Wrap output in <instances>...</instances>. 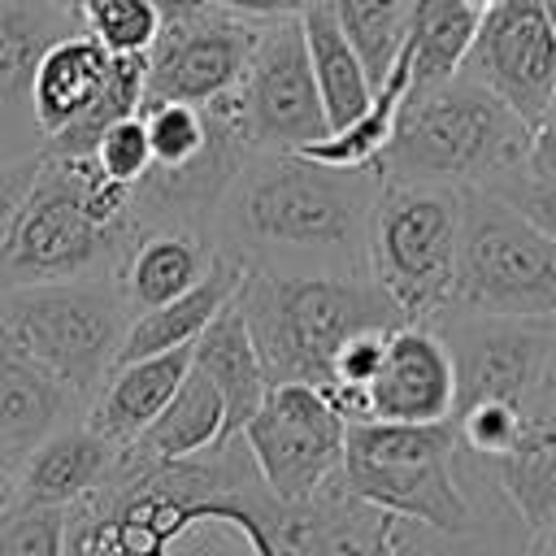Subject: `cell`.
I'll return each instance as SVG.
<instances>
[{"label":"cell","instance_id":"cell-28","mask_svg":"<svg viewBox=\"0 0 556 556\" xmlns=\"http://www.w3.org/2000/svg\"><path fill=\"white\" fill-rule=\"evenodd\" d=\"M326 4H330L334 22L343 26V35L352 39V48L361 52V61L378 87L408 43L413 0H326Z\"/></svg>","mask_w":556,"mask_h":556},{"label":"cell","instance_id":"cell-18","mask_svg":"<svg viewBox=\"0 0 556 556\" xmlns=\"http://www.w3.org/2000/svg\"><path fill=\"white\" fill-rule=\"evenodd\" d=\"M117 456H122V447L109 443L104 434H96L87 426V417L70 421L26 456V465L17 469V482H13V500L74 508L109 482Z\"/></svg>","mask_w":556,"mask_h":556},{"label":"cell","instance_id":"cell-4","mask_svg":"<svg viewBox=\"0 0 556 556\" xmlns=\"http://www.w3.org/2000/svg\"><path fill=\"white\" fill-rule=\"evenodd\" d=\"M343 486L382 513L452 539H473L478 504L460 473L456 421H361L348 426Z\"/></svg>","mask_w":556,"mask_h":556},{"label":"cell","instance_id":"cell-7","mask_svg":"<svg viewBox=\"0 0 556 556\" xmlns=\"http://www.w3.org/2000/svg\"><path fill=\"white\" fill-rule=\"evenodd\" d=\"M91 156H52L43 152L39 178L13 222V235L0 252V291L65 282L91 274H117L135 230L104 226L87 204Z\"/></svg>","mask_w":556,"mask_h":556},{"label":"cell","instance_id":"cell-1","mask_svg":"<svg viewBox=\"0 0 556 556\" xmlns=\"http://www.w3.org/2000/svg\"><path fill=\"white\" fill-rule=\"evenodd\" d=\"M378 169H339L304 152H248L217 222V252L269 274H369Z\"/></svg>","mask_w":556,"mask_h":556},{"label":"cell","instance_id":"cell-32","mask_svg":"<svg viewBox=\"0 0 556 556\" xmlns=\"http://www.w3.org/2000/svg\"><path fill=\"white\" fill-rule=\"evenodd\" d=\"M452 421H456V434H460L465 452H473L478 460H500L526 434L530 413L517 408V404H504V400H482V404L460 408Z\"/></svg>","mask_w":556,"mask_h":556},{"label":"cell","instance_id":"cell-42","mask_svg":"<svg viewBox=\"0 0 556 556\" xmlns=\"http://www.w3.org/2000/svg\"><path fill=\"white\" fill-rule=\"evenodd\" d=\"M52 4H61V9H70V13H78V17H83V9H87L91 0H52Z\"/></svg>","mask_w":556,"mask_h":556},{"label":"cell","instance_id":"cell-19","mask_svg":"<svg viewBox=\"0 0 556 556\" xmlns=\"http://www.w3.org/2000/svg\"><path fill=\"white\" fill-rule=\"evenodd\" d=\"M243 278H248V265L230 252H217L213 269L178 300L152 308V313H139L126 330V343H122V356L117 365L126 361H143V356H161V352H178V348H195V339L217 321V313H226L239 291H243Z\"/></svg>","mask_w":556,"mask_h":556},{"label":"cell","instance_id":"cell-3","mask_svg":"<svg viewBox=\"0 0 556 556\" xmlns=\"http://www.w3.org/2000/svg\"><path fill=\"white\" fill-rule=\"evenodd\" d=\"M239 308L256 339L269 387L308 382L326 387L334 356L361 330L404 326L391 295L369 278L343 274H269L248 269Z\"/></svg>","mask_w":556,"mask_h":556},{"label":"cell","instance_id":"cell-17","mask_svg":"<svg viewBox=\"0 0 556 556\" xmlns=\"http://www.w3.org/2000/svg\"><path fill=\"white\" fill-rule=\"evenodd\" d=\"M213 261H217L213 235L187 230V226H148V230H135L117 265V282L130 313L139 317L187 295L213 269Z\"/></svg>","mask_w":556,"mask_h":556},{"label":"cell","instance_id":"cell-22","mask_svg":"<svg viewBox=\"0 0 556 556\" xmlns=\"http://www.w3.org/2000/svg\"><path fill=\"white\" fill-rule=\"evenodd\" d=\"M109 65H113V52L87 26L70 30L65 39H56L48 48V56L39 61V74H35V91H30L35 122H39L43 139L61 135L96 104V96L109 78Z\"/></svg>","mask_w":556,"mask_h":556},{"label":"cell","instance_id":"cell-41","mask_svg":"<svg viewBox=\"0 0 556 556\" xmlns=\"http://www.w3.org/2000/svg\"><path fill=\"white\" fill-rule=\"evenodd\" d=\"M9 500H13V478H9L4 469H0V508H4Z\"/></svg>","mask_w":556,"mask_h":556},{"label":"cell","instance_id":"cell-6","mask_svg":"<svg viewBox=\"0 0 556 556\" xmlns=\"http://www.w3.org/2000/svg\"><path fill=\"white\" fill-rule=\"evenodd\" d=\"M465 187L382 182L369 230V278L404 321H439L456 295Z\"/></svg>","mask_w":556,"mask_h":556},{"label":"cell","instance_id":"cell-31","mask_svg":"<svg viewBox=\"0 0 556 556\" xmlns=\"http://www.w3.org/2000/svg\"><path fill=\"white\" fill-rule=\"evenodd\" d=\"M70 508L9 500L0 508V556H65Z\"/></svg>","mask_w":556,"mask_h":556},{"label":"cell","instance_id":"cell-8","mask_svg":"<svg viewBox=\"0 0 556 556\" xmlns=\"http://www.w3.org/2000/svg\"><path fill=\"white\" fill-rule=\"evenodd\" d=\"M447 313L556 321V239L486 187L465 191L456 295Z\"/></svg>","mask_w":556,"mask_h":556},{"label":"cell","instance_id":"cell-16","mask_svg":"<svg viewBox=\"0 0 556 556\" xmlns=\"http://www.w3.org/2000/svg\"><path fill=\"white\" fill-rule=\"evenodd\" d=\"M87 404L26 356L0 326V469L17 482L26 456L70 421H83Z\"/></svg>","mask_w":556,"mask_h":556},{"label":"cell","instance_id":"cell-12","mask_svg":"<svg viewBox=\"0 0 556 556\" xmlns=\"http://www.w3.org/2000/svg\"><path fill=\"white\" fill-rule=\"evenodd\" d=\"M456 365V408L504 400L530 413L534 387L543 378V361L552 348V321L526 317H478V313H443L430 321Z\"/></svg>","mask_w":556,"mask_h":556},{"label":"cell","instance_id":"cell-40","mask_svg":"<svg viewBox=\"0 0 556 556\" xmlns=\"http://www.w3.org/2000/svg\"><path fill=\"white\" fill-rule=\"evenodd\" d=\"M530 552H534V556H556V530H543V534H534Z\"/></svg>","mask_w":556,"mask_h":556},{"label":"cell","instance_id":"cell-37","mask_svg":"<svg viewBox=\"0 0 556 556\" xmlns=\"http://www.w3.org/2000/svg\"><path fill=\"white\" fill-rule=\"evenodd\" d=\"M217 9H230L248 22H287V17H304V9L313 0H213Z\"/></svg>","mask_w":556,"mask_h":556},{"label":"cell","instance_id":"cell-21","mask_svg":"<svg viewBox=\"0 0 556 556\" xmlns=\"http://www.w3.org/2000/svg\"><path fill=\"white\" fill-rule=\"evenodd\" d=\"M191 365L200 374H208L213 387L222 391V400H226V434L230 439L243 434V426L256 417V408L269 395V374L261 365V352H256V339L248 330V317H243L239 300L226 313H217V321L195 339Z\"/></svg>","mask_w":556,"mask_h":556},{"label":"cell","instance_id":"cell-44","mask_svg":"<svg viewBox=\"0 0 556 556\" xmlns=\"http://www.w3.org/2000/svg\"><path fill=\"white\" fill-rule=\"evenodd\" d=\"M530 556H534V552H530Z\"/></svg>","mask_w":556,"mask_h":556},{"label":"cell","instance_id":"cell-23","mask_svg":"<svg viewBox=\"0 0 556 556\" xmlns=\"http://www.w3.org/2000/svg\"><path fill=\"white\" fill-rule=\"evenodd\" d=\"M300 22H304V43H308V61H313V74H317V91H321L330 130H339V126L356 122L369 109L374 78L365 70L361 52L352 48V39L343 35V26L334 22L326 0H313Z\"/></svg>","mask_w":556,"mask_h":556},{"label":"cell","instance_id":"cell-20","mask_svg":"<svg viewBox=\"0 0 556 556\" xmlns=\"http://www.w3.org/2000/svg\"><path fill=\"white\" fill-rule=\"evenodd\" d=\"M187 374H191V348L117 365L104 378V387L96 391V400L87 408V426L96 434H104L109 443L130 447L161 417V408L174 400V391L182 387Z\"/></svg>","mask_w":556,"mask_h":556},{"label":"cell","instance_id":"cell-25","mask_svg":"<svg viewBox=\"0 0 556 556\" xmlns=\"http://www.w3.org/2000/svg\"><path fill=\"white\" fill-rule=\"evenodd\" d=\"M408 91H413V39L404 43V52H400V61L391 65V74L374 87L369 109H365L356 122H348V126L330 130L326 139L308 143L304 156H313V161H321V165H339V169H374L378 156H382V152L391 148V139H395L400 109H404Z\"/></svg>","mask_w":556,"mask_h":556},{"label":"cell","instance_id":"cell-38","mask_svg":"<svg viewBox=\"0 0 556 556\" xmlns=\"http://www.w3.org/2000/svg\"><path fill=\"white\" fill-rule=\"evenodd\" d=\"M530 421L556 430V321H552V348L543 361V378H539L534 400H530Z\"/></svg>","mask_w":556,"mask_h":556},{"label":"cell","instance_id":"cell-30","mask_svg":"<svg viewBox=\"0 0 556 556\" xmlns=\"http://www.w3.org/2000/svg\"><path fill=\"white\" fill-rule=\"evenodd\" d=\"M83 26L113 56H148L165 22L152 0H91L83 9Z\"/></svg>","mask_w":556,"mask_h":556},{"label":"cell","instance_id":"cell-36","mask_svg":"<svg viewBox=\"0 0 556 556\" xmlns=\"http://www.w3.org/2000/svg\"><path fill=\"white\" fill-rule=\"evenodd\" d=\"M526 169L530 174H556V87H552V100H547L543 117L534 122V143H530Z\"/></svg>","mask_w":556,"mask_h":556},{"label":"cell","instance_id":"cell-35","mask_svg":"<svg viewBox=\"0 0 556 556\" xmlns=\"http://www.w3.org/2000/svg\"><path fill=\"white\" fill-rule=\"evenodd\" d=\"M39 165H43V152L0 161V252H4L9 235H13V222H17V213H22L35 178H39Z\"/></svg>","mask_w":556,"mask_h":556},{"label":"cell","instance_id":"cell-27","mask_svg":"<svg viewBox=\"0 0 556 556\" xmlns=\"http://www.w3.org/2000/svg\"><path fill=\"white\" fill-rule=\"evenodd\" d=\"M478 26H482V13L465 0H413V17H408L413 87H430L460 74L478 39Z\"/></svg>","mask_w":556,"mask_h":556},{"label":"cell","instance_id":"cell-9","mask_svg":"<svg viewBox=\"0 0 556 556\" xmlns=\"http://www.w3.org/2000/svg\"><path fill=\"white\" fill-rule=\"evenodd\" d=\"M230 117L248 152H304L330 135L317 74L304 43V22H265L239 87L213 104Z\"/></svg>","mask_w":556,"mask_h":556},{"label":"cell","instance_id":"cell-39","mask_svg":"<svg viewBox=\"0 0 556 556\" xmlns=\"http://www.w3.org/2000/svg\"><path fill=\"white\" fill-rule=\"evenodd\" d=\"M156 4V13H161V22H174V17H187V13H195V9H204L208 0H152Z\"/></svg>","mask_w":556,"mask_h":556},{"label":"cell","instance_id":"cell-15","mask_svg":"<svg viewBox=\"0 0 556 556\" xmlns=\"http://www.w3.org/2000/svg\"><path fill=\"white\" fill-rule=\"evenodd\" d=\"M374 421H452L456 365L443 334L426 321L391 330L378 378L369 382Z\"/></svg>","mask_w":556,"mask_h":556},{"label":"cell","instance_id":"cell-5","mask_svg":"<svg viewBox=\"0 0 556 556\" xmlns=\"http://www.w3.org/2000/svg\"><path fill=\"white\" fill-rule=\"evenodd\" d=\"M130 321L135 313L122 295L117 274L0 291L4 334L26 356H35L52 378H61L87 408L104 378L117 369Z\"/></svg>","mask_w":556,"mask_h":556},{"label":"cell","instance_id":"cell-33","mask_svg":"<svg viewBox=\"0 0 556 556\" xmlns=\"http://www.w3.org/2000/svg\"><path fill=\"white\" fill-rule=\"evenodd\" d=\"M91 161H96L109 178L135 187V182L152 169V139H148V122H143V113L122 117L117 126H109V130L100 135V143L91 148Z\"/></svg>","mask_w":556,"mask_h":556},{"label":"cell","instance_id":"cell-34","mask_svg":"<svg viewBox=\"0 0 556 556\" xmlns=\"http://www.w3.org/2000/svg\"><path fill=\"white\" fill-rule=\"evenodd\" d=\"M486 191L504 195V200H508L513 208H521L543 235L556 239V174H530V169L521 165V169L495 178Z\"/></svg>","mask_w":556,"mask_h":556},{"label":"cell","instance_id":"cell-2","mask_svg":"<svg viewBox=\"0 0 556 556\" xmlns=\"http://www.w3.org/2000/svg\"><path fill=\"white\" fill-rule=\"evenodd\" d=\"M534 126L473 74L413 87L391 148L378 156L382 182L491 187L530 161Z\"/></svg>","mask_w":556,"mask_h":556},{"label":"cell","instance_id":"cell-29","mask_svg":"<svg viewBox=\"0 0 556 556\" xmlns=\"http://www.w3.org/2000/svg\"><path fill=\"white\" fill-rule=\"evenodd\" d=\"M148 139H152V165H187L195 161L213 139V109L182 104V100H148L143 104Z\"/></svg>","mask_w":556,"mask_h":556},{"label":"cell","instance_id":"cell-10","mask_svg":"<svg viewBox=\"0 0 556 556\" xmlns=\"http://www.w3.org/2000/svg\"><path fill=\"white\" fill-rule=\"evenodd\" d=\"M243 443L261 482L282 504H308L343 473L348 421L334 413L321 387L278 382L243 426Z\"/></svg>","mask_w":556,"mask_h":556},{"label":"cell","instance_id":"cell-43","mask_svg":"<svg viewBox=\"0 0 556 556\" xmlns=\"http://www.w3.org/2000/svg\"><path fill=\"white\" fill-rule=\"evenodd\" d=\"M543 4V13H547V22H552V30H556V0H539Z\"/></svg>","mask_w":556,"mask_h":556},{"label":"cell","instance_id":"cell-26","mask_svg":"<svg viewBox=\"0 0 556 556\" xmlns=\"http://www.w3.org/2000/svg\"><path fill=\"white\" fill-rule=\"evenodd\" d=\"M500 495L530 534L556 530V430L526 421L517 447L500 460H486Z\"/></svg>","mask_w":556,"mask_h":556},{"label":"cell","instance_id":"cell-11","mask_svg":"<svg viewBox=\"0 0 556 556\" xmlns=\"http://www.w3.org/2000/svg\"><path fill=\"white\" fill-rule=\"evenodd\" d=\"M261 26L265 22H248L230 9H217L213 0L187 17L165 22L148 48V100H182L200 109L222 104L239 87Z\"/></svg>","mask_w":556,"mask_h":556},{"label":"cell","instance_id":"cell-13","mask_svg":"<svg viewBox=\"0 0 556 556\" xmlns=\"http://www.w3.org/2000/svg\"><path fill=\"white\" fill-rule=\"evenodd\" d=\"M513 104L530 126L543 117L556 87V30L539 0H500L482 13L478 39L460 65Z\"/></svg>","mask_w":556,"mask_h":556},{"label":"cell","instance_id":"cell-24","mask_svg":"<svg viewBox=\"0 0 556 556\" xmlns=\"http://www.w3.org/2000/svg\"><path fill=\"white\" fill-rule=\"evenodd\" d=\"M222 439H230L226 434V400L213 387V378L191 365V374L182 378L174 400L130 443V452H139L148 460H191V456L217 447Z\"/></svg>","mask_w":556,"mask_h":556},{"label":"cell","instance_id":"cell-14","mask_svg":"<svg viewBox=\"0 0 556 556\" xmlns=\"http://www.w3.org/2000/svg\"><path fill=\"white\" fill-rule=\"evenodd\" d=\"M70 30H83V17L52 0H0V161L43 152L30 91L39 61Z\"/></svg>","mask_w":556,"mask_h":556}]
</instances>
